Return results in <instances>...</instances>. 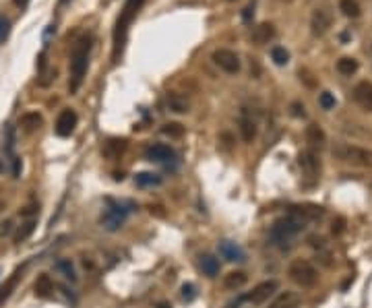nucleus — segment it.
<instances>
[{"mask_svg":"<svg viewBox=\"0 0 372 308\" xmlns=\"http://www.w3.org/2000/svg\"><path fill=\"white\" fill-rule=\"evenodd\" d=\"M271 60H273L277 66H286L289 62V52L284 46H275L271 48Z\"/></svg>","mask_w":372,"mask_h":308,"instance_id":"c85d7f7f","label":"nucleus"},{"mask_svg":"<svg viewBox=\"0 0 372 308\" xmlns=\"http://www.w3.org/2000/svg\"><path fill=\"white\" fill-rule=\"evenodd\" d=\"M246 281H248V275L244 271H232V273H228L224 277V287H226V290L236 292L242 285H246Z\"/></svg>","mask_w":372,"mask_h":308,"instance_id":"6ab92c4d","label":"nucleus"},{"mask_svg":"<svg viewBox=\"0 0 372 308\" xmlns=\"http://www.w3.org/2000/svg\"><path fill=\"white\" fill-rule=\"evenodd\" d=\"M42 122H44L42 114H37V112H27V114L21 116V120H19V126H21L25 133H31V131H35V128L42 126Z\"/></svg>","mask_w":372,"mask_h":308,"instance_id":"412c9836","label":"nucleus"},{"mask_svg":"<svg viewBox=\"0 0 372 308\" xmlns=\"http://www.w3.org/2000/svg\"><path fill=\"white\" fill-rule=\"evenodd\" d=\"M339 11L347 19H356V17H360V4L356 0H339Z\"/></svg>","mask_w":372,"mask_h":308,"instance_id":"bb28decb","label":"nucleus"},{"mask_svg":"<svg viewBox=\"0 0 372 308\" xmlns=\"http://www.w3.org/2000/svg\"><path fill=\"white\" fill-rule=\"evenodd\" d=\"M335 97H333V93H329V91H323L318 95V106L323 108V110H333L335 108Z\"/></svg>","mask_w":372,"mask_h":308,"instance_id":"473e14b6","label":"nucleus"},{"mask_svg":"<svg viewBox=\"0 0 372 308\" xmlns=\"http://www.w3.org/2000/svg\"><path fill=\"white\" fill-rule=\"evenodd\" d=\"M79 122V116L75 110H62L56 118V135L58 137H70L75 133V126Z\"/></svg>","mask_w":372,"mask_h":308,"instance_id":"9d476101","label":"nucleus"},{"mask_svg":"<svg viewBox=\"0 0 372 308\" xmlns=\"http://www.w3.org/2000/svg\"><path fill=\"white\" fill-rule=\"evenodd\" d=\"M345 230V220L343 217H337V220L333 222V234H341Z\"/></svg>","mask_w":372,"mask_h":308,"instance_id":"58836bf2","label":"nucleus"},{"mask_svg":"<svg viewBox=\"0 0 372 308\" xmlns=\"http://www.w3.org/2000/svg\"><path fill=\"white\" fill-rule=\"evenodd\" d=\"M217 251H219V254H221V259H226V261H229V263H242V261L246 259L244 251H242V248H240L236 242H232V240L219 242Z\"/></svg>","mask_w":372,"mask_h":308,"instance_id":"ddd939ff","label":"nucleus"},{"mask_svg":"<svg viewBox=\"0 0 372 308\" xmlns=\"http://www.w3.org/2000/svg\"><path fill=\"white\" fill-rule=\"evenodd\" d=\"M141 4H143V0H126V2H124V8H122V13H120L118 21H116V29H114L116 54H118V50H122V42H124V37H126V31H128L130 23H133V19L137 17Z\"/></svg>","mask_w":372,"mask_h":308,"instance_id":"7ed1b4c3","label":"nucleus"},{"mask_svg":"<svg viewBox=\"0 0 372 308\" xmlns=\"http://www.w3.org/2000/svg\"><path fill=\"white\" fill-rule=\"evenodd\" d=\"M300 304V294L296 292H281L269 308H298Z\"/></svg>","mask_w":372,"mask_h":308,"instance_id":"dca6fc26","label":"nucleus"},{"mask_svg":"<svg viewBox=\"0 0 372 308\" xmlns=\"http://www.w3.org/2000/svg\"><path fill=\"white\" fill-rule=\"evenodd\" d=\"M291 213H296L298 217H302L304 222H308V220H318V217H323L325 209L323 207H316V205H302V207H294Z\"/></svg>","mask_w":372,"mask_h":308,"instance_id":"f3484780","label":"nucleus"},{"mask_svg":"<svg viewBox=\"0 0 372 308\" xmlns=\"http://www.w3.org/2000/svg\"><path fill=\"white\" fill-rule=\"evenodd\" d=\"M213 62L221 68V71H226L228 75H236L240 73V58L236 52L228 48H219L213 52Z\"/></svg>","mask_w":372,"mask_h":308,"instance_id":"1a4fd4ad","label":"nucleus"},{"mask_svg":"<svg viewBox=\"0 0 372 308\" xmlns=\"http://www.w3.org/2000/svg\"><path fill=\"white\" fill-rule=\"evenodd\" d=\"M162 133L168 135V137H172V139H180L184 135V126L180 122H168V124L162 126Z\"/></svg>","mask_w":372,"mask_h":308,"instance_id":"2f4dec72","label":"nucleus"},{"mask_svg":"<svg viewBox=\"0 0 372 308\" xmlns=\"http://www.w3.org/2000/svg\"><path fill=\"white\" fill-rule=\"evenodd\" d=\"M304 225H306V222L302 220V217H298L296 213L284 215V217H279V220H275L273 225H271L269 240L273 242L275 246H286L304 230Z\"/></svg>","mask_w":372,"mask_h":308,"instance_id":"f03ea898","label":"nucleus"},{"mask_svg":"<svg viewBox=\"0 0 372 308\" xmlns=\"http://www.w3.org/2000/svg\"><path fill=\"white\" fill-rule=\"evenodd\" d=\"M21 176V157L13 155V178H19Z\"/></svg>","mask_w":372,"mask_h":308,"instance_id":"4c0bfd02","label":"nucleus"},{"mask_svg":"<svg viewBox=\"0 0 372 308\" xmlns=\"http://www.w3.org/2000/svg\"><path fill=\"white\" fill-rule=\"evenodd\" d=\"M126 149V141L124 139H112V141H108L106 143V147H104V153L106 155H110V157H116V155H120Z\"/></svg>","mask_w":372,"mask_h":308,"instance_id":"cd10ccee","label":"nucleus"},{"mask_svg":"<svg viewBox=\"0 0 372 308\" xmlns=\"http://www.w3.org/2000/svg\"><path fill=\"white\" fill-rule=\"evenodd\" d=\"M106 203H108V209L102 213V220L99 222H102V225L108 232H116L118 227H122V224L126 222L130 209H126L124 203H118L114 198H106Z\"/></svg>","mask_w":372,"mask_h":308,"instance_id":"423d86ee","label":"nucleus"},{"mask_svg":"<svg viewBox=\"0 0 372 308\" xmlns=\"http://www.w3.org/2000/svg\"><path fill=\"white\" fill-rule=\"evenodd\" d=\"M11 225H13L11 222H4V224H2V227H0V236H6L8 232H11Z\"/></svg>","mask_w":372,"mask_h":308,"instance_id":"ea45409f","label":"nucleus"},{"mask_svg":"<svg viewBox=\"0 0 372 308\" xmlns=\"http://www.w3.org/2000/svg\"><path fill=\"white\" fill-rule=\"evenodd\" d=\"M240 135H242L246 143H253L257 139V122L250 120V118H242L240 120Z\"/></svg>","mask_w":372,"mask_h":308,"instance_id":"a878e982","label":"nucleus"},{"mask_svg":"<svg viewBox=\"0 0 372 308\" xmlns=\"http://www.w3.org/2000/svg\"><path fill=\"white\" fill-rule=\"evenodd\" d=\"M6 35H8V19L0 17V42H4Z\"/></svg>","mask_w":372,"mask_h":308,"instance_id":"e433bc0d","label":"nucleus"},{"mask_svg":"<svg viewBox=\"0 0 372 308\" xmlns=\"http://www.w3.org/2000/svg\"><path fill=\"white\" fill-rule=\"evenodd\" d=\"M23 271H25V267H19V269H17V271H15V273H13L11 277H8L6 281H4V285L0 287V304H2V302L6 300V298L13 294V290L17 287L19 280H21V277H23Z\"/></svg>","mask_w":372,"mask_h":308,"instance_id":"aec40b11","label":"nucleus"},{"mask_svg":"<svg viewBox=\"0 0 372 308\" xmlns=\"http://www.w3.org/2000/svg\"><path fill=\"white\" fill-rule=\"evenodd\" d=\"M33 227H35V222H33V220H31V222H27V224L23 225V230H19V234H17V242L25 240V238L33 232Z\"/></svg>","mask_w":372,"mask_h":308,"instance_id":"72a5a7b5","label":"nucleus"},{"mask_svg":"<svg viewBox=\"0 0 372 308\" xmlns=\"http://www.w3.org/2000/svg\"><path fill=\"white\" fill-rule=\"evenodd\" d=\"M284 2H291V0H284Z\"/></svg>","mask_w":372,"mask_h":308,"instance_id":"c03bdc74","label":"nucleus"},{"mask_svg":"<svg viewBox=\"0 0 372 308\" xmlns=\"http://www.w3.org/2000/svg\"><path fill=\"white\" fill-rule=\"evenodd\" d=\"M253 42L257 44V46H265V44H269L271 39L275 37V27L271 25V23H260V25H257L255 29H253Z\"/></svg>","mask_w":372,"mask_h":308,"instance_id":"2eb2a0df","label":"nucleus"},{"mask_svg":"<svg viewBox=\"0 0 372 308\" xmlns=\"http://www.w3.org/2000/svg\"><path fill=\"white\" fill-rule=\"evenodd\" d=\"M195 296H197V294H195V285H193V283H184V285H182V298H184V300L190 302Z\"/></svg>","mask_w":372,"mask_h":308,"instance_id":"c9c22d12","label":"nucleus"},{"mask_svg":"<svg viewBox=\"0 0 372 308\" xmlns=\"http://www.w3.org/2000/svg\"><path fill=\"white\" fill-rule=\"evenodd\" d=\"M27 2H29V0H15L17 6H27Z\"/></svg>","mask_w":372,"mask_h":308,"instance_id":"79ce46f5","label":"nucleus"},{"mask_svg":"<svg viewBox=\"0 0 372 308\" xmlns=\"http://www.w3.org/2000/svg\"><path fill=\"white\" fill-rule=\"evenodd\" d=\"M2 172H4V164H2V162H0V174H2Z\"/></svg>","mask_w":372,"mask_h":308,"instance_id":"37998d69","label":"nucleus"},{"mask_svg":"<svg viewBox=\"0 0 372 308\" xmlns=\"http://www.w3.org/2000/svg\"><path fill=\"white\" fill-rule=\"evenodd\" d=\"M289 114H291V116H296V118H304V116H306L304 106L300 104V102H294V104L289 106Z\"/></svg>","mask_w":372,"mask_h":308,"instance_id":"f704fd0d","label":"nucleus"},{"mask_svg":"<svg viewBox=\"0 0 372 308\" xmlns=\"http://www.w3.org/2000/svg\"><path fill=\"white\" fill-rule=\"evenodd\" d=\"M176 157L174 153V149L172 147H168V145H151L145 151V160L149 162H155V164H168V162H172Z\"/></svg>","mask_w":372,"mask_h":308,"instance_id":"f8f14e48","label":"nucleus"},{"mask_svg":"<svg viewBox=\"0 0 372 308\" xmlns=\"http://www.w3.org/2000/svg\"><path fill=\"white\" fill-rule=\"evenodd\" d=\"M56 269L62 273L66 280L77 281V273H75V267H73V263H70V259H60V261L56 263Z\"/></svg>","mask_w":372,"mask_h":308,"instance_id":"c756f323","label":"nucleus"},{"mask_svg":"<svg viewBox=\"0 0 372 308\" xmlns=\"http://www.w3.org/2000/svg\"><path fill=\"white\" fill-rule=\"evenodd\" d=\"M277 290H279V281H277V280H269V281L258 283L253 292L246 294V296H242L240 300H242V302H250V304H263V302H267Z\"/></svg>","mask_w":372,"mask_h":308,"instance_id":"6e6552de","label":"nucleus"},{"mask_svg":"<svg viewBox=\"0 0 372 308\" xmlns=\"http://www.w3.org/2000/svg\"><path fill=\"white\" fill-rule=\"evenodd\" d=\"M33 290H35V296H39V298H48L50 294H52L54 292V283H52V280H50V275H46V273L39 275Z\"/></svg>","mask_w":372,"mask_h":308,"instance_id":"393cba45","label":"nucleus"},{"mask_svg":"<svg viewBox=\"0 0 372 308\" xmlns=\"http://www.w3.org/2000/svg\"><path fill=\"white\" fill-rule=\"evenodd\" d=\"M135 182H137V186H141V188H153V186L162 184V176L153 174V172H139V174L135 176Z\"/></svg>","mask_w":372,"mask_h":308,"instance_id":"b1692460","label":"nucleus"},{"mask_svg":"<svg viewBox=\"0 0 372 308\" xmlns=\"http://www.w3.org/2000/svg\"><path fill=\"white\" fill-rule=\"evenodd\" d=\"M229 2H234V0H229Z\"/></svg>","mask_w":372,"mask_h":308,"instance_id":"a18cd8bd","label":"nucleus"},{"mask_svg":"<svg viewBox=\"0 0 372 308\" xmlns=\"http://www.w3.org/2000/svg\"><path fill=\"white\" fill-rule=\"evenodd\" d=\"M250 17H253V6H246L242 11V19L244 21H250Z\"/></svg>","mask_w":372,"mask_h":308,"instance_id":"a19ab883","label":"nucleus"},{"mask_svg":"<svg viewBox=\"0 0 372 308\" xmlns=\"http://www.w3.org/2000/svg\"><path fill=\"white\" fill-rule=\"evenodd\" d=\"M89 52H91V37L81 35L73 46V54H70V93H77L79 87L83 85L89 66Z\"/></svg>","mask_w":372,"mask_h":308,"instance_id":"f257e3e1","label":"nucleus"},{"mask_svg":"<svg viewBox=\"0 0 372 308\" xmlns=\"http://www.w3.org/2000/svg\"><path fill=\"white\" fill-rule=\"evenodd\" d=\"M287 275H289V280L298 283L300 287H313L318 280V271L315 269V265L313 263H308V261H294L289 265V269H287Z\"/></svg>","mask_w":372,"mask_h":308,"instance_id":"39448f33","label":"nucleus"},{"mask_svg":"<svg viewBox=\"0 0 372 308\" xmlns=\"http://www.w3.org/2000/svg\"><path fill=\"white\" fill-rule=\"evenodd\" d=\"M358 68H360L358 60H356V58H351V56H343V58H339V60H337V73L343 75V77L356 75Z\"/></svg>","mask_w":372,"mask_h":308,"instance_id":"4be33fe9","label":"nucleus"},{"mask_svg":"<svg viewBox=\"0 0 372 308\" xmlns=\"http://www.w3.org/2000/svg\"><path fill=\"white\" fill-rule=\"evenodd\" d=\"M199 267L203 269V273L207 277H215L219 273V261L215 259L213 254H203V256H200V259H199Z\"/></svg>","mask_w":372,"mask_h":308,"instance_id":"5701e85b","label":"nucleus"},{"mask_svg":"<svg viewBox=\"0 0 372 308\" xmlns=\"http://www.w3.org/2000/svg\"><path fill=\"white\" fill-rule=\"evenodd\" d=\"M325 131L320 128L318 124H308L306 126V143L310 145V147H323L325 145Z\"/></svg>","mask_w":372,"mask_h":308,"instance_id":"a211bd4d","label":"nucleus"},{"mask_svg":"<svg viewBox=\"0 0 372 308\" xmlns=\"http://www.w3.org/2000/svg\"><path fill=\"white\" fill-rule=\"evenodd\" d=\"M168 106H170V110L176 112V114H184V112H188L186 99L178 97V95H170V97H168Z\"/></svg>","mask_w":372,"mask_h":308,"instance_id":"7c9ffc66","label":"nucleus"},{"mask_svg":"<svg viewBox=\"0 0 372 308\" xmlns=\"http://www.w3.org/2000/svg\"><path fill=\"white\" fill-rule=\"evenodd\" d=\"M331 25H333V15L327 6H320V8H315L313 15H310V31H313L315 37H323Z\"/></svg>","mask_w":372,"mask_h":308,"instance_id":"0eeeda50","label":"nucleus"},{"mask_svg":"<svg viewBox=\"0 0 372 308\" xmlns=\"http://www.w3.org/2000/svg\"><path fill=\"white\" fill-rule=\"evenodd\" d=\"M298 164L300 168H302V172L306 176H316L320 172V160H318V155L315 151H302L298 157Z\"/></svg>","mask_w":372,"mask_h":308,"instance_id":"4468645a","label":"nucleus"},{"mask_svg":"<svg viewBox=\"0 0 372 308\" xmlns=\"http://www.w3.org/2000/svg\"><path fill=\"white\" fill-rule=\"evenodd\" d=\"M333 155L339 157L341 162L354 164L360 168H372V151L358 145H337L333 149Z\"/></svg>","mask_w":372,"mask_h":308,"instance_id":"20e7f679","label":"nucleus"},{"mask_svg":"<svg viewBox=\"0 0 372 308\" xmlns=\"http://www.w3.org/2000/svg\"><path fill=\"white\" fill-rule=\"evenodd\" d=\"M354 102L364 112H372V83L370 81H360L354 87Z\"/></svg>","mask_w":372,"mask_h":308,"instance_id":"9b49d317","label":"nucleus"}]
</instances>
